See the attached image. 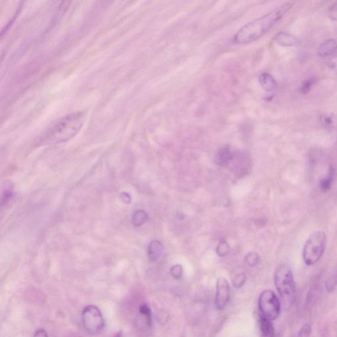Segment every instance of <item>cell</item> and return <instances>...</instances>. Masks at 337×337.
Returning a JSON list of instances; mask_svg holds the SVG:
<instances>
[{
  "label": "cell",
  "instance_id": "cell-1",
  "mask_svg": "<svg viewBox=\"0 0 337 337\" xmlns=\"http://www.w3.org/2000/svg\"><path fill=\"white\" fill-rule=\"evenodd\" d=\"M294 1H288L270 13L245 25L234 36L232 42L236 44L251 43L269 32L292 8Z\"/></svg>",
  "mask_w": 337,
  "mask_h": 337
},
{
  "label": "cell",
  "instance_id": "cell-2",
  "mask_svg": "<svg viewBox=\"0 0 337 337\" xmlns=\"http://www.w3.org/2000/svg\"><path fill=\"white\" fill-rule=\"evenodd\" d=\"M86 120L84 112L64 116L48 129L42 137L43 144H61L70 140L82 129Z\"/></svg>",
  "mask_w": 337,
  "mask_h": 337
},
{
  "label": "cell",
  "instance_id": "cell-3",
  "mask_svg": "<svg viewBox=\"0 0 337 337\" xmlns=\"http://www.w3.org/2000/svg\"><path fill=\"white\" fill-rule=\"evenodd\" d=\"M275 284L284 307L290 309L296 299V284L292 271L285 265H281L274 274Z\"/></svg>",
  "mask_w": 337,
  "mask_h": 337
},
{
  "label": "cell",
  "instance_id": "cell-4",
  "mask_svg": "<svg viewBox=\"0 0 337 337\" xmlns=\"http://www.w3.org/2000/svg\"><path fill=\"white\" fill-rule=\"evenodd\" d=\"M326 234L322 230H316L309 237L304 245L302 257L308 266L315 264L322 257L327 247Z\"/></svg>",
  "mask_w": 337,
  "mask_h": 337
},
{
  "label": "cell",
  "instance_id": "cell-5",
  "mask_svg": "<svg viewBox=\"0 0 337 337\" xmlns=\"http://www.w3.org/2000/svg\"><path fill=\"white\" fill-rule=\"evenodd\" d=\"M259 309L261 316L273 321L280 314L281 303L274 291L265 290L259 296Z\"/></svg>",
  "mask_w": 337,
  "mask_h": 337
},
{
  "label": "cell",
  "instance_id": "cell-6",
  "mask_svg": "<svg viewBox=\"0 0 337 337\" xmlns=\"http://www.w3.org/2000/svg\"><path fill=\"white\" fill-rule=\"evenodd\" d=\"M83 322L87 332L97 335L103 330L105 326L103 315L96 306L89 305L83 311Z\"/></svg>",
  "mask_w": 337,
  "mask_h": 337
},
{
  "label": "cell",
  "instance_id": "cell-7",
  "mask_svg": "<svg viewBox=\"0 0 337 337\" xmlns=\"http://www.w3.org/2000/svg\"><path fill=\"white\" fill-rule=\"evenodd\" d=\"M230 299V286L226 279L220 278L217 280L215 304L217 309L222 310L228 305Z\"/></svg>",
  "mask_w": 337,
  "mask_h": 337
},
{
  "label": "cell",
  "instance_id": "cell-8",
  "mask_svg": "<svg viewBox=\"0 0 337 337\" xmlns=\"http://www.w3.org/2000/svg\"><path fill=\"white\" fill-rule=\"evenodd\" d=\"M337 53V42L333 39H329L323 42L317 50V54L321 57H331Z\"/></svg>",
  "mask_w": 337,
  "mask_h": 337
},
{
  "label": "cell",
  "instance_id": "cell-9",
  "mask_svg": "<svg viewBox=\"0 0 337 337\" xmlns=\"http://www.w3.org/2000/svg\"><path fill=\"white\" fill-rule=\"evenodd\" d=\"M164 252V247L158 240H154L149 244L148 254L151 261H158L162 257Z\"/></svg>",
  "mask_w": 337,
  "mask_h": 337
},
{
  "label": "cell",
  "instance_id": "cell-10",
  "mask_svg": "<svg viewBox=\"0 0 337 337\" xmlns=\"http://www.w3.org/2000/svg\"><path fill=\"white\" fill-rule=\"evenodd\" d=\"M234 156V153L229 146H224L219 150L216 155L217 164L222 167L227 166L233 160Z\"/></svg>",
  "mask_w": 337,
  "mask_h": 337
},
{
  "label": "cell",
  "instance_id": "cell-11",
  "mask_svg": "<svg viewBox=\"0 0 337 337\" xmlns=\"http://www.w3.org/2000/svg\"><path fill=\"white\" fill-rule=\"evenodd\" d=\"M258 321L261 337H276V332L272 321L259 315Z\"/></svg>",
  "mask_w": 337,
  "mask_h": 337
},
{
  "label": "cell",
  "instance_id": "cell-12",
  "mask_svg": "<svg viewBox=\"0 0 337 337\" xmlns=\"http://www.w3.org/2000/svg\"><path fill=\"white\" fill-rule=\"evenodd\" d=\"M275 40L279 45L283 46V47H292L299 43V41L295 36L284 32L278 33Z\"/></svg>",
  "mask_w": 337,
  "mask_h": 337
},
{
  "label": "cell",
  "instance_id": "cell-13",
  "mask_svg": "<svg viewBox=\"0 0 337 337\" xmlns=\"http://www.w3.org/2000/svg\"><path fill=\"white\" fill-rule=\"evenodd\" d=\"M259 81L263 90L267 92H273L278 87L276 79L269 73H261L259 77Z\"/></svg>",
  "mask_w": 337,
  "mask_h": 337
},
{
  "label": "cell",
  "instance_id": "cell-14",
  "mask_svg": "<svg viewBox=\"0 0 337 337\" xmlns=\"http://www.w3.org/2000/svg\"><path fill=\"white\" fill-rule=\"evenodd\" d=\"M335 176H336V172H335L334 168L332 166L329 167L328 173L319 182V188H320L321 191L323 192V193H327V192L330 191L333 187Z\"/></svg>",
  "mask_w": 337,
  "mask_h": 337
},
{
  "label": "cell",
  "instance_id": "cell-15",
  "mask_svg": "<svg viewBox=\"0 0 337 337\" xmlns=\"http://www.w3.org/2000/svg\"><path fill=\"white\" fill-rule=\"evenodd\" d=\"M148 220V215L144 210H138L134 214L133 224L135 226H140Z\"/></svg>",
  "mask_w": 337,
  "mask_h": 337
},
{
  "label": "cell",
  "instance_id": "cell-16",
  "mask_svg": "<svg viewBox=\"0 0 337 337\" xmlns=\"http://www.w3.org/2000/svg\"><path fill=\"white\" fill-rule=\"evenodd\" d=\"M12 197L13 186L9 185L3 189L2 193H1V199H0V202H1V206H3V205H5L7 203H8Z\"/></svg>",
  "mask_w": 337,
  "mask_h": 337
},
{
  "label": "cell",
  "instance_id": "cell-17",
  "mask_svg": "<svg viewBox=\"0 0 337 337\" xmlns=\"http://www.w3.org/2000/svg\"><path fill=\"white\" fill-rule=\"evenodd\" d=\"M139 311H140L141 315H143V316L146 318L147 324H148V326L150 327H152V312H151V309L150 308H149L148 306L146 305V304L141 305L140 309H139Z\"/></svg>",
  "mask_w": 337,
  "mask_h": 337
},
{
  "label": "cell",
  "instance_id": "cell-18",
  "mask_svg": "<svg viewBox=\"0 0 337 337\" xmlns=\"http://www.w3.org/2000/svg\"><path fill=\"white\" fill-rule=\"evenodd\" d=\"M245 260V262L250 267H254L259 263V260H260V257H259V255L256 253L252 252V253H250L246 255Z\"/></svg>",
  "mask_w": 337,
  "mask_h": 337
},
{
  "label": "cell",
  "instance_id": "cell-19",
  "mask_svg": "<svg viewBox=\"0 0 337 337\" xmlns=\"http://www.w3.org/2000/svg\"><path fill=\"white\" fill-rule=\"evenodd\" d=\"M315 79L309 78L304 81L300 87V92L302 94H307L310 91L315 83Z\"/></svg>",
  "mask_w": 337,
  "mask_h": 337
},
{
  "label": "cell",
  "instance_id": "cell-20",
  "mask_svg": "<svg viewBox=\"0 0 337 337\" xmlns=\"http://www.w3.org/2000/svg\"><path fill=\"white\" fill-rule=\"evenodd\" d=\"M217 253L219 256L225 257L230 252V247L226 241H221L216 249Z\"/></svg>",
  "mask_w": 337,
  "mask_h": 337
},
{
  "label": "cell",
  "instance_id": "cell-21",
  "mask_svg": "<svg viewBox=\"0 0 337 337\" xmlns=\"http://www.w3.org/2000/svg\"><path fill=\"white\" fill-rule=\"evenodd\" d=\"M325 286H326L327 291L329 292L334 291L337 286V270L329 277Z\"/></svg>",
  "mask_w": 337,
  "mask_h": 337
},
{
  "label": "cell",
  "instance_id": "cell-22",
  "mask_svg": "<svg viewBox=\"0 0 337 337\" xmlns=\"http://www.w3.org/2000/svg\"><path fill=\"white\" fill-rule=\"evenodd\" d=\"M171 276L175 280H181L183 276V268L182 265L179 264L174 265L170 270Z\"/></svg>",
  "mask_w": 337,
  "mask_h": 337
},
{
  "label": "cell",
  "instance_id": "cell-23",
  "mask_svg": "<svg viewBox=\"0 0 337 337\" xmlns=\"http://www.w3.org/2000/svg\"><path fill=\"white\" fill-rule=\"evenodd\" d=\"M246 280H247V276L245 274L241 273V274H238L233 280V285L234 287L239 288L245 284Z\"/></svg>",
  "mask_w": 337,
  "mask_h": 337
},
{
  "label": "cell",
  "instance_id": "cell-24",
  "mask_svg": "<svg viewBox=\"0 0 337 337\" xmlns=\"http://www.w3.org/2000/svg\"><path fill=\"white\" fill-rule=\"evenodd\" d=\"M311 329L309 323H305L302 325L301 329L298 332L297 337H309L311 334Z\"/></svg>",
  "mask_w": 337,
  "mask_h": 337
},
{
  "label": "cell",
  "instance_id": "cell-25",
  "mask_svg": "<svg viewBox=\"0 0 337 337\" xmlns=\"http://www.w3.org/2000/svg\"><path fill=\"white\" fill-rule=\"evenodd\" d=\"M321 125L323 127L325 128V129H329L332 127L333 124H334V120H333V117L331 115H324L321 117Z\"/></svg>",
  "mask_w": 337,
  "mask_h": 337
},
{
  "label": "cell",
  "instance_id": "cell-26",
  "mask_svg": "<svg viewBox=\"0 0 337 337\" xmlns=\"http://www.w3.org/2000/svg\"><path fill=\"white\" fill-rule=\"evenodd\" d=\"M327 15L333 21H337V2L333 3L327 10Z\"/></svg>",
  "mask_w": 337,
  "mask_h": 337
},
{
  "label": "cell",
  "instance_id": "cell-27",
  "mask_svg": "<svg viewBox=\"0 0 337 337\" xmlns=\"http://www.w3.org/2000/svg\"><path fill=\"white\" fill-rule=\"evenodd\" d=\"M121 199L125 204H130L131 203V197L128 193H124L122 194Z\"/></svg>",
  "mask_w": 337,
  "mask_h": 337
},
{
  "label": "cell",
  "instance_id": "cell-28",
  "mask_svg": "<svg viewBox=\"0 0 337 337\" xmlns=\"http://www.w3.org/2000/svg\"><path fill=\"white\" fill-rule=\"evenodd\" d=\"M34 337H49L47 332L44 329H40L36 331L35 334L34 335Z\"/></svg>",
  "mask_w": 337,
  "mask_h": 337
},
{
  "label": "cell",
  "instance_id": "cell-29",
  "mask_svg": "<svg viewBox=\"0 0 337 337\" xmlns=\"http://www.w3.org/2000/svg\"><path fill=\"white\" fill-rule=\"evenodd\" d=\"M122 333L121 332L118 333L116 334L115 337H121Z\"/></svg>",
  "mask_w": 337,
  "mask_h": 337
}]
</instances>
